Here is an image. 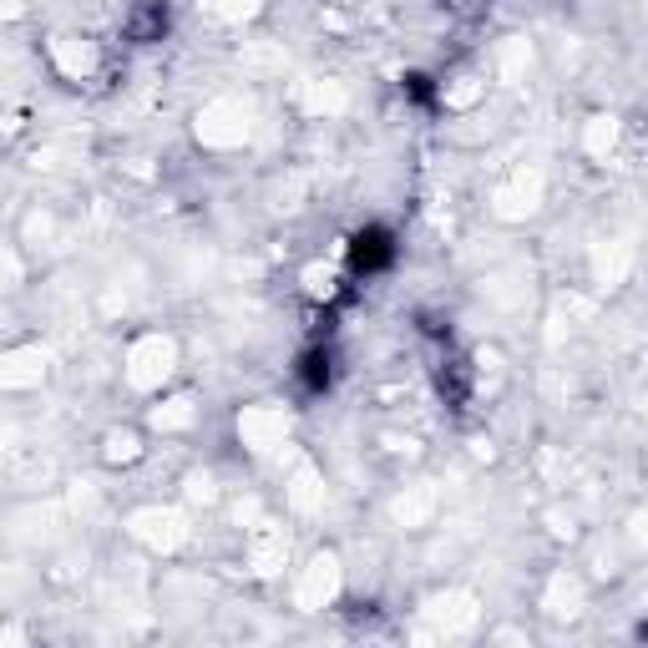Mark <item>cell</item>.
Instances as JSON below:
<instances>
[{
	"instance_id": "7a4b0ae2",
	"label": "cell",
	"mask_w": 648,
	"mask_h": 648,
	"mask_svg": "<svg viewBox=\"0 0 648 648\" xmlns=\"http://www.w3.org/2000/svg\"><path fill=\"white\" fill-rule=\"evenodd\" d=\"M162 31H168V6H162V0H147V6L127 21V36H137V41H162Z\"/></svg>"
},
{
	"instance_id": "6da1fadb",
	"label": "cell",
	"mask_w": 648,
	"mask_h": 648,
	"mask_svg": "<svg viewBox=\"0 0 648 648\" xmlns=\"http://www.w3.org/2000/svg\"><path fill=\"white\" fill-rule=\"evenodd\" d=\"M350 254H355V269H365V274H375V269H385V264L395 259V249H390V233H385V228L360 233Z\"/></svg>"
},
{
	"instance_id": "3957f363",
	"label": "cell",
	"mask_w": 648,
	"mask_h": 648,
	"mask_svg": "<svg viewBox=\"0 0 648 648\" xmlns=\"http://www.w3.org/2000/svg\"><path fill=\"white\" fill-rule=\"evenodd\" d=\"M436 380H441V395H446L451 405H461V400H466V385H471V365H466L461 355H451V360H441Z\"/></svg>"
},
{
	"instance_id": "277c9868",
	"label": "cell",
	"mask_w": 648,
	"mask_h": 648,
	"mask_svg": "<svg viewBox=\"0 0 648 648\" xmlns=\"http://www.w3.org/2000/svg\"><path fill=\"white\" fill-rule=\"evenodd\" d=\"M330 365H335L330 350H309V355H304V370H299L304 390H324V385H330Z\"/></svg>"
}]
</instances>
